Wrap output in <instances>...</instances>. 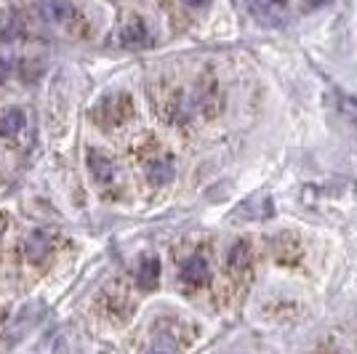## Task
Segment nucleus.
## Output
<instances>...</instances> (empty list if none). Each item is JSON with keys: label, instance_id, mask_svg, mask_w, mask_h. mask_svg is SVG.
<instances>
[{"label": "nucleus", "instance_id": "f257e3e1", "mask_svg": "<svg viewBox=\"0 0 357 354\" xmlns=\"http://www.w3.org/2000/svg\"><path fill=\"white\" fill-rule=\"evenodd\" d=\"M120 43L128 45V48H144V45L152 43V35H149L147 24L142 19H131L120 32Z\"/></svg>", "mask_w": 357, "mask_h": 354}, {"label": "nucleus", "instance_id": "f03ea898", "mask_svg": "<svg viewBox=\"0 0 357 354\" xmlns=\"http://www.w3.org/2000/svg\"><path fill=\"white\" fill-rule=\"evenodd\" d=\"M38 14L43 16V22H51V24H61V22L73 19L75 6L70 3V0H45V3H40Z\"/></svg>", "mask_w": 357, "mask_h": 354}, {"label": "nucleus", "instance_id": "7ed1b4c3", "mask_svg": "<svg viewBox=\"0 0 357 354\" xmlns=\"http://www.w3.org/2000/svg\"><path fill=\"white\" fill-rule=\"evenodd\" d=\"M208 261L203 259V256H190L184 264H181V280L190 282V285H203V282H208Z\"/></svg>", "mask_w": 357, "mask_h": 354}, {"label": "nucleus", "instance_id": "20e7f679", "mask_svg": "<svg viewBox=\"0 0 357 354\" xmlns=\"http://www.w3.org/2000/svg\"><path fill=\"white\" fill-rule=\"evenodd\" d=\"M160 280V261L155 256H144L142 264H139V272H136V282L142 291H152Z\"/></svg>", "mask_w": 357, "mask_h": 354}, {"label": "nucleus", "instance_id": "39448f33", "mask_svg": "<svg viewBox=\"0 0 357 354\" xmlns=\"http://www.w3.org/2000/svg\"><path fill=\"white\" fill-rule=\"evenodd\" d=\"M89 168H91V176L96 178V181H102V184L112 181V176H115L112 160L107 155H102L99 149H89Z\"/></svg>", "mask_w": 357, "mask_h": 354}, {"label": "nucleus", "instance_id": "423d86ee", "mask_svg": "<svg viewBox=\"0 0 357 354\" xmlns=\"http://www.w3.org/2000/svg\"><path fill=\"white\" fill-rule=\"evenodd\" d=\"M176 176V171H174V162L171 160H155L149 162L147 168V178L149 184H155V187H163V184H171Z\"/></svg>", "mask_w": 357, "mask_h": 354}, {"label": "nucleus", "instance_id": "0eeeda50", "mask_svg": "<svg viewBox=\"0 0 357 354\" xmlns=\"http://www.w3.org/2000/svg\"><path fill=\"white\" fill-rule=\"evenodd\" d=\"M48 251H51V240H48L45 232H32L27 237V256H30V261H43Z\"/></svg>", "mask_w": 357, "mask_h": 354}, {"label": "nucleus", "instance_id": "6e6552de", "mask_svg": "<svg viewBox=\"0 0 357 354\" xmlns=\"http://www.w3.org/2000/svg\"><path fill=\"white\" fill-rule=\"evenodd\" d=\"M24 112L22 109H8L6 115H0V136H16V133L24 128Z\"/></svg>", "mask_w": 357, "mask_h": 354}, {"label": "nucleus", "instance_id": "1a4fd4ad", "mask_svg": "<svg viewBox=\"0 0 357 354\" xmlns=\"http://www.w3.org/2000/svg\"><path fill=\"white\" fill-rule=\"evenodd\" d=\"M245 261H248V243L240 240V243L232 245V251H229V266L232 269H243Z\"/></svg>", "mask_w": 357, "mask_h": 354}, {"label": "nucleus", "instance_id": "9d476101", "mask_svg": "<svg viewBox=\"0 0 357 354\" xmlns=\"http://www.w3.org/2000/svg\"><path fill=\"white\" fill-rule=\"evenodd\" d=\"M149 354H176V346H174V341L158 339L155 341V346L149 349Z\"/></svg>", "mask_w": 357, "mask_h": 354}, {"label": "nucleus", "instance_id": "9b49d317", "mask_svg": "<svg viewBox=\"0 0 357 354\" xmlns=\"http://www.w3.org/2000/svg\"><path fill=\"white\" fill-rule=\"evenodd\" d=\"M8 77H11V61L0 59V83H6Z\"/></svg>", "mask_w": 357, "mask_h": 354}, {"label": "nucleus", "instance_id": "f8f14e48", "mask_svg": "<svg viewBox=\"0 0 357 354\" xmlns=\"http://www.w3.org/2000/svg\"><path fill=\"white\" fill-rule=\"evenodd\" d=\"M184 6H192V8H206L211 0H181Z\"/></svg>", "mask_w": 357, "mask_h": 354}, {"label": "nucleus", "instance_id": "ddd939ff", "mask_svg": "<svg viewBox=\"0 0 357 354\" xmlns=\"http://www.w3.org/2000/svg\"><path fill=\"white\" fill-rule=\"evenodd\" d=\"M272 3H275V6H285V3H288V0H272Z\"/></svg>", "mask_w": 357, "mask_h": 354}]
</instances>
